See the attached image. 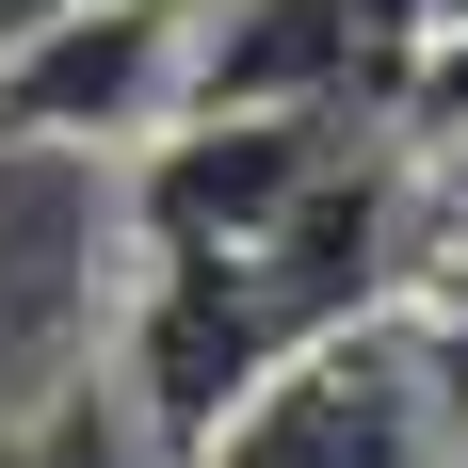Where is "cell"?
Returning a JSON list of instances; mask_svg holds the SVG:
<instances>
[{
  "label": "cell",
  "instance_id": "obj_1",
  "mask_svg": "<svg viewBox=\"0 0 468 468\" xmlns=\"http://www.w3.org/2000/svg\"><path fill=\"white\" fill-rule=\"evenodd\" d=\"M194 468H452V420H436V372L404 324H339L242 388Z\"/></svg>",
  "mask_w": 468,
  "mask_h": 468
},
{
  "label": "cell",
  "instance_id": "obj_2",
  "mask_svg": "<svg viewBox=\"0 0 468 468\" xmlns=\"http://www.w3.org/2000/svg\"><path fill=\"white\" fill-rule=\"evenodd\" d=\"M178 0H48L33 33L0 48V145H130V130H178Z\"/></svg>",
  "mask_w": 468,
  "mask_h": 468
},
{
  "label": "cell",
  "instance_id": "obj_3",
  "mask_svg": "<svg viewBox=\"0 0 468 468\" xmlns=\"http://www.w3.org/2000/svg\"><path fill=\"white\" fill-rule=\"evenodd\" d=\"M420 48V0H210L178 33V113H356Z\"/></svg>",
  "mask_w": 468,
  "mask_h": 468
},
{
  "label": "cell",
  "instance_id": "obj_4",
  "mask_svg": "<svg viewBox=\"0 0 468 468\" xmlns=\"http://www.w3.org/2000/svg\"><path fill=\"white\" fill-rule=\"evenodd\" d=\"M16 468H194V452L130 404L113 356H81V372H48L33 404H16Z\"/></svg>",
  "mask_w": 468,
  "mask_h": 468
},
{
  "label": "cell",
  "instance_id": "obj_5",
  "mask_svg": "<svg viewBox=\"0 0 468 468\" xmlns=\"http://www.w3.org/2000/svg\"><path fill=\"white\" fill-rule=\"evenodd\" d=\"M16 404H33V388H16ZM16 404H0V468H16Z\"/></svg>",
  "mask_w": 468,
  "mask_h": 468
}]
</instances>
